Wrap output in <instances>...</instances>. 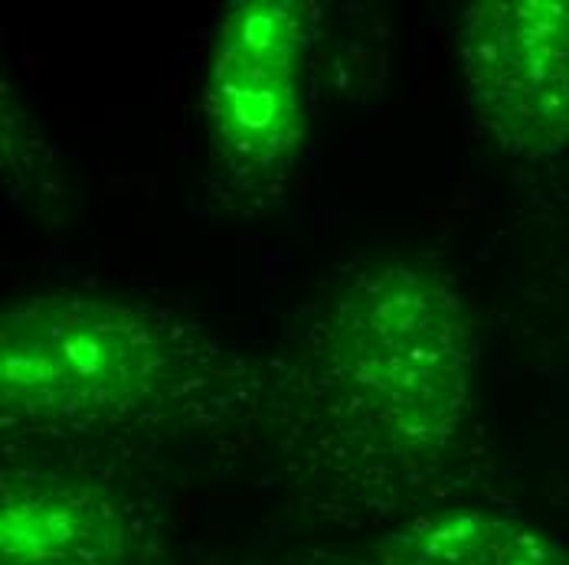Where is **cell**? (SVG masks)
Masks as SVG:
<instances>
[{
    "mask_svg": "<svg viewBox=\"0 0 569 565\" xmlns=\"http://www.w3.org/2000/svg\"><path fill=\"white\" fill-rule=\"evenodd\" d=\"M301 481L331 513L422 497L461 452L475 334L458 287L416 259L367 265L328 297L291 373Z\"/></svg>",
    "mask_w": 569,
    "mask_h": 565,
    "instance_id": "1",
    "label": "cell"
},
{
    "mask_svg": "<svg viewBox=\"0 0 569 565\" xmlns=\"http://www.w3.org/2000/svg\"><path fill=\"white\" fill-rule=\"evenodd\" d=\"M203 350L168 314L102 294L20 297L0 317V405L17 428L106 432L183 405Z\"/></svg>",
    "mask_w": 569,
    "mask_h": 565,
    "instance_id": "2",
    "label": "cell"
},
{
    "mask_svg": "<svg viewBox=\"0 0 569 565\" xmlns=\"http://www.w3.org/2000/svg\"><path fill=\"white\" fill-rule=\"evenodd\" d=\"M308 3H229L210 43L203 118L217 161L236 183L269 186L295 164L308 124Z\"/></svg>",
    "mask_w": 569,
    "mask_h": 565,
    "instance_id": "3",
    "label": "cell"
},
{
    "mask_svg": "<svg viewBox=\"0 0 569 565\" xmlns=\"http://www.w3.org/2000/svg\"><path fill=\"white\" fill-rule=\"evenodd\" d=\"M465 99L508 154L550 161L569 148V0H478L458 17Z\"/></svg>",
    "mask_w": 569,
    "mask_h": 565,
    "instance_id": "4",
    "label": "cell"
},
{
    "mask_svg": "<svg viewBox=\"0 0 569 565\" xmlns=\"http://www.w3.org/2000/svg\"><path fill=\"white\" fill-rule=\"evenodd\" d=\"M0 565H151L144 533L106 491L66 474H7Z\"/></svg>",
    "mask_w": 569,
    "mask_h": 565,
    "instance_id": "5",
    "label": "cell"
},
{
    "mask_svg": "<svg viewBox=\"0 0 569 565\" xmlns=\"http://www.w3.org/2000/svg\"><path fill=\"white\" fill-rule=\"evenodd\" d=\"M318 565H569V546L505 509L452 507L397 519L357 553Z\"/></svg>",
    "mask_w": 569,
    "mask_h": 565,
    "instance_id": "6",
    "label": "cell"
}]
</instances>
